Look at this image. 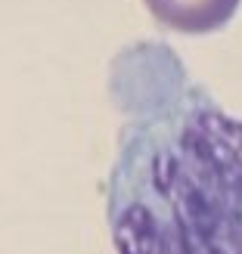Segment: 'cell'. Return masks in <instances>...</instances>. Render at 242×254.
Listing matches in <instances>:
<instances>
[{"mask_svg":"<svg viewBox=\"0 0 242 254\" xmlns=\"http://www.w3.org/2000/svg\"><path fill=\"white\" fill-rule=\"evenodd\" d=\"M146 9L171 31L211 34L236 16L239 0H146Z\"/></svg>","mask_w":242,"mask_h":254,"instance_id":"2","label":"cell"},{"mask_svg":"<svg viewBox=\"0 0 242 254\" xmlns=\"http://www.w3.org/2000/svg\"><path fill=\"white\" fill-rule=\"evenodd\" d=\"M131 121L106 180L118 254H242V118L186 81L164 47L118 56Z\"/></svg>","mask_w":242,"mask_h":254,"instance_id":"1","label":"cell"}]
</instances>
